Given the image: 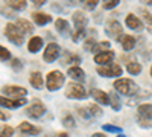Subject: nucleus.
Returning a JSON list of instances; mask_svg holds the SVG:
<instances>
[{
  "label": "nucleus",
  "instance_id": "f257e3e1",
  "mask_svg": "<svg viewBox=\"0 0 152 137\" xmlns=\"http://www.w3.org/2000/svg\"><path fill=\"white\" fill-rule=\"evenodd\" d=\"M114 90L123 96H126V97H131L140 92L138 85L132 79H128V78H119L114 81Z\"/></svg>",
  "mask_w": 152,
  "mask_h": 137
},
{
  "label": "nucleus",
  "instance_id": "f03ea898",
  "mask_svg": "<svg viewBox=\"0 0 152 137\" xmlns=\"http://www.w3.org/2000/svg\"><path fill=\"white\" fill-rule=\"evenodd\" d=\"M137 123L142 128L152 127V104H140L137 107Z\"/></svg>",
  "mask_w": 152,
  "mask_h": 137
},
{
  "label": "nucleus",
  "instance_id": "7ed1b4c3",
  "mask_svg": "<svg viewBox=\"0 0 152 137\" xmlns=\"http://www.w3.org/2000/svg\"><path fill=\"white\" fill-rule=\"evenodd\" d=\"M64 81H66V76L62 75V72L52 70V72H49L47 76H46V89L49 92H56L64 85Z\"/></svg>",
  "mask_w": 152,
  "mask_h": 137
},
{
  "label": "nucleus",
  "instance_id": "20e7f679",
  "mask_svg": "<svg viewBox=\"0 0 152 137\" xmlns=\"http://www.w3.org/2000/svg\"><path fill=\"white\" fill-rule=\"evenodd\" d=\"M6 38L15 46H21L24 43V32L17 26V23H8L5 28Z\"/></svg>",
  "mask_w": 152,
  "mask_h": 137
},
{
  "label": "nucleus",
  "instance_id": "39448f33",
  "mask_svg": "<svg viewBox=\"0 0 152 137\" xmlns=\"http://www.w3.org/2000/svg\"><path fill=\"white\" fill-rule=\"evenodd\" d=\"M64 95L67 99H85L87 97V92L84 89V85L79 82H69Z\"/></svg>",
  "mask_w": 152,
  "mask_h": 137
},
{
  "label": "nucleus",
  "instance_id": "423d86ee",
  "mask_svg": "<svg viewBox=\"0 0 152 137\" xmlns=\"http://www.w3.org/2000/svg\"><path fill=\"white\" fill-rule=\"evenodd\" d=\"M96 72L99 76H104V78H117L123 73L122 67L119 64H114V63L107 64V66H99L96 69Z\"/></svg>",
  "mask_w": 152,
  "mask_h": 137
},
{
  "label": "nucleus",
  "instance_id": "0eeeda50",
  "mask_svg": "<svg viewBox=\"0 0 152 137\" xmlns=\"http://www.w3.org/2000/svg\"><path fill=\"white\" fill-rule=\"evenodd\" d=\"M105 32H107V35H110L116 41H120L123 37V28L117 20H108L105 24Z\"/></svg>",
  "mask_w": 152,
  "mask_h": 137
},
{
  "label": "nucleus",
  "instance_id": "6e6552de",
  "mask_svg": "<svg viewBox=\"0 0 152 137\" xmlns=\"http://www.w3.org/2000/svg\"><path fill=\"white\" fill-rule=\"evenodd\" d=\"M61 55V46L56 43H49L47 47L44 49V53H43V59L46 63H53L56 61Z\"/></svg>",
  "mask_w": 152,
  "mask_h": 137
},
{
  "label": "nucleus",
  "instance_id": "1a4fd4ad",
  "mask_svg": "<svg viewBox=\"0 0 152 137\" xmlns=\"http://www.w3.org/2000/svg\"><path fill=\"white\" fill-rule=\"evenodd\" d=\"M2 93L6 97L17 99V97H24L28 95V90L24 89V87H20V85H5L2 89Z\"/></svg>",
  "mask_w": 152,
  "mask_h": 137
},
{
  "label": "nucleus",
  "instance_id": "9d476101",
  "mask_svg": "<svg viewBox=\"0 0 152 137\" xmlns=\"http://www.w3.org/2000/svg\"><path fill=\"white\" fill-rule=\"evenodd\" d=\"M0 104H2L3 108L15 110V108H18V107L26 105V104H28V99H26V97H17V99H12V97L2 96V97H0Z\"/></svg>",
  "mask_w": 152,
  "mask_h": 137
},
{
  "label": "nucleus",
  "instance_id": "9b49d317",
  "mask_svg": "<svg viewBox=\"0 0 152 137\" xmlns=\"http://www.w3.org/2000/svg\"><path fill=\"white\" fill-rule=\"evenodd\" d=\"M44 113H46V107H44V104L40 102V101L32 102V104L26 108V114H28L29 117H32V119H40Z\"/></svg>",
  "mask_w": 152,
  "mask_h": 137
},
{
  "label": "nucleus",
  "instance_id": "f8f14e48",
  "mask_svg": "<svg viewBox=\"0 0 152 137\" xmlns=\"http://www.w3.org/2000/svg\"><path fill=\"white\" fill-rule=\"evenodd\" d=\"M116 53L113 51H105V52H99L94 55V63L99 64V66H107V64H111Z\"/></svg>",
  "mask_w": 152,
  "mask_h": 137
},
{
  "label": "nucleus",
  "instance_id": "ddd939ff",
  "mask_svg": "<svg viewBox=\"0 0 152 137\" xmlns=\"http://www.w3.org/2000/svg\"><path fill=\"white\" fill-rule=\"evenodd\" d=\"M32 20L38 26H46V24L52 23V15L46 14V12H41V11H35V12H32Z\"/></svg>",
  "mask_w": 152,
  "mask_h": 137
},
{
  "label": "nucleus",
  "instance_id": "4468645a",
  "mask_svg": "<svg viewBox=\"0 0 152 137\" xmlns=\"http://www.w3.org/2000/svg\"><path fill=\"white\" fill-rule=\"evenodd\" d=\"M91 97L94 99L96 102H99L100 105H108L110 104V93H105L104 90H99V89H91L90 90Z\"/></svg>",
  "mask_w": 152,
  "mask_h": 137
},
{
  "label": "nucleus",
  "instance_id": "2eb2a0df",
  "mask_svg": "<svg viewBox=\"0 0 152 137\" xmlns=\"http://www.w3.org/2000/svg\"><path fill=\"white\" fill-rule=\"evenodd\" d=\"M72 20H73V24L76 29H85L87 23H88V18H87L84 11H76L72 17Z\"/></svg>",
  "mask_w": 152,
  "mask_h": 137
},
{
  "label": "nucleus",
  "instance_id": "dca6fc26",
  "mask_svg": "<svg viewBox=\"0 0 152 137\" xmlns=\"http://www.w3.org/2000/svg\"><path fill=\"white\" fill-rule=\"evenodd\" d=\"M18 130L21 134H26V136H38L41 133V128L40 127H35L29 122H21L18 125Z\"/></svg>",
  "mask_w": 152,
  "mask_h": 137
},
{
  "label": "nucleus",
  "instance_id": "f3484780",
  "mask_svg": "<svg viewBox=\"0 0 152 137\" xmlns=\"http://www.w3.org/2000/svg\"><path fill=\"white\" fill-rule=\"evenodd\" d=\"M61 63L64 64V66H70V67H73V66H79L81 64V56L79 55H76V53H72V52H64L62 53V59H61Z\"/></svg>",
  "mask_w": 152,
  "mask_h": 137
},
{
  "label": "nucleus",
  "instance_id": "a211bd4d",
  "mask_svg": "<svg viewBox=\"0 0 152 137\" xmlns=\"http://www.w3.org/2000/svg\"><path fill=\"white\" fill-rule=\"evenodd\" d=\"M55 29L58 34H61L62 37H70L72 31H70V24L67 23V20L64 18H56L55 20Z\"/></svg>",
  "mask_w": 152,
  "mask_h": 137
},
{
  "label": "nucleus",
  "instance_id": "6ab92c4d",
  "mask_svg": "<svg viewBox=\"0 0 152 137\" xmlns=\"http://www.w3.org/2000/svg\"><path fill=\"white\" fill-rule=\"evenodd\" d=\"M125 23H126V26H128L129 29H132V31H142L143 29V21L138 18L137 15H134V14H128V15H126Z\"/></svg>",
  "mask_w": 152,
  "mask_h": 137
},
{
  "label": "nucleus",
  "instance_id": "aec40b11",
  "mask_svg": "<svg viewBox=\"0 0 152 137\" xmlns=\"http://www.w3.org/2000/svg\"><path fill=\"white\" fill-rule=\"evenodd\" d=\"M43 44H44V41H43L41 37L35 35V37H32V38L29 40V43H28V51L31 53H38L43 49Z\"/></svg>",
  "mask_w": 152,
  "mask_h": 137
},
{
  "label": "nucleus",
  "instance_id": "412c9836",
  "mask_svg": "<svg viewBox=\"0 0 152 137\" xmlns=\"http://www.w3.org/2000/svg\"><path fill=\"white\" fill-rule=\"evenodd\" d=\"M67 75L75 81V82H82L84 78H85V72L79 67V66H73V67H69L67 70Z\"/></svg>",
  "mask_w": 152,
  "mask_h": 137
},
{
  "label": "nucleus",
  "instance_id": "4be33fe9",
  "mask_svg": "<svg viewBox=\"0 0 152 137\" xmlns=\"http://www.w3.org/2000/svg\"><path fill=\"white\" fill-rule=\"evenodd\" d=\"M29 82H31V85L34 87L35 90H41L43 85H46L44 81H43V75L40 72H32L29 75Z\"/></svg>",
  "mask_w": 152,
  "mask_h": 137
},
{
  "label": "nucleus",
  "instance_id": "5701e85b",
  "mask_svg": "<svg viewBox=\"0 0 152 137\" xmlns=\"http://www.w3.org/2000/svg\"><path fill=\"white\" fill-rule=\"evenodd\" d=\"M120 44H122V49L126 52L132 51V49L135 47V38L132 35H123L122 40H120Z\"/></svg>",
  "mask_w": 152,
  "mask_h": 137
},
{
  "label": "nucleus",
  "instance_id": "b1692460",
  "mask_svg": "<svg viewBox=\"0 0 152 137\" xmlns=\"http://www.w3.org/2000/svg\"><path fill=\"white\" fill-rule=\"evenodd\" d=\"M110 104H111V108L114 111H120L122 110V101H120V96L117 95L116 90L110 93Z\"/></svg>",
  "mask_w": 152,
  "mask_h": 137
},
{
  "label": "nucleus",
  "instance_id": "393cba45",
  "mask_svg": "<svg viewBox=\"0 0 152 137\" xmlns=\"http://www.w3.org/2000/svg\"><path fill=\"white\" fill-rule=\"evenodd\" d=\"M15 23H17V26H18L24 34H32V32H34V26H32V24H31L26 18H18Z\"/></svg>",
  "mask_w": 152,
  "mask_h": 137
},
{
  "label": "nucleus",
  "instance_id": "a878e982",
  "mask_svg": "<svg viewBox=\"0 0 152 137\" xmlns=\"http://www.w3.org/2000/svg\"><path fill=\"white\" fill-rule=\"evenodd\" d=\"M87 111H88V114H90V117H100L104 114V110L100 108L99 105H96V104L87 105Z\"/></svg>",
  "mask_w": 152,
  "mask_h": 137
},
{
  "label": "nucleus",
  "instance_id": "bb28decb",
  "mask_svg": "<svg viewBox=\"0 0 152 137\" xmlns=\"http://www.w3.org/2000/svg\"><path fill=\"white\" fill-rule=\"evenodd\" d=\"M8 5L14 11H24L26 6H28L26 0H8Z\"/></svg>",
  "mask_w": 152,
  "mask_h": 137
},
{
  "label": "nucleus",
  "instance_id": "cd10ccee",
  "mask_svg": "<svg viewBox=\"0 0 152 137\" xmlns=\"http://www.w3.org/2000/svg\"><path fill=\"white\" fill-rule=\"evenodd\" d=\"M126 70L131 75H140L142 73V64L137 63V61H129V63L126 64Z\"/></svg>",
  "mask_w": 152,
  "mask_h": 137
},
{
  "label": "nucleus",
  "instance_id": "c85d7f7f",
  "mask_svg": "<svg viewBox=\"0 0 152 137\" xmlns=\"http://www.w3.org/2000/svg\"><path fill=\"white\" fill-rule=\"evenodd\" d=\"M140 14L143 17V21L146 23V26H148V31L152 34V14L148 9H140Z\"/></svg>",
  "mask_w": 152,
  "mask_h": 137
},
{
  "label": "nucleus",
  "instance_id": "c756f323",
  "mask_svg": "<svg viewBox=\"0 0 152 137\" xmlns=\"http://www.w3.org/2000/svg\"><path fill=\"white\" fill-rule=\"evenodd\" d=\"M61 123H62V125H64L67 130H69V128H75V127H76V122H75L73 116H72V114H69V113L62 116V120H61Z\"/></svg>",
  "mask_w": 152,
  "mask_h": 137
},
{
  "label": "nucleus",
  "instance_id": "7c9ffc66",
  "mask_svg": "<svg viewBox=\"0 0 152 137\" xmlns=\"http://www.w3.org/2000/svg\"><path fill=\"white\" fill-rule=\"evenodd\" d=\"M96 40H94V37H88V38L85 40V43H84V49L87 52H93L94 51V47H96Z\"/></svg>",
  "mask_w": 152,
  "mask_h": 137
},
{
  "label": "nucleus",
  "instance_id": "2f4dec72",
  "mask_svg": "<svg viewBox=\"0 0 152 137\" xmlns=\"http://www.w3.org/2000/svg\"><path fill=\"white\" fill-rule=\"evenodd\" d=\"M97 3H99V0H81L82 8L87 9V11H93L97 6Z\"/></svg>",
  "mask_w": 152,
  "mask_h": 137
},
{
  "label": "nucleus",
  "instance_id": "473e14b6",
  "mask_svg": "<svg viewBox=\"0 0 152 137\" xmlns=\"http://www.w3.org/2000/svg\"><path fill=\"white\" fill-rule=\"evenodd\" d=\"M110 47H111V43L110 41H100V43L96 44L93 52H97V53L99 52H105V51H110Z\"/></svg>",
  "mask_w": 152,
  "mask_h": 137
},
{
  "label": "nucleus",
  "instance_id": "72a5a7b5",
  "mask_svg": "<svg viewBox=\"0 0 152 137\" xmlns=\"http://www.w3.org/2000/svg\"><path fill=\"white\" fill-rule=\"evenodd\" d=\"M120 3V0H102V9H114L117 5Z\"/></svg>",
  "mask_w": 152,
  "mask_h": 137
},
{
  "label": "nucleus",
  "instance_id": "f704fd0d",
  "mask_svg": "<svg viewBox=\"0 0 152 137\" xmlns=\"http://www.w3.org/2000/svg\"><path fill=\"white\" fill-rule=\"evenodd\" d=\"M84 38H85V29H76L75 34L72 35L73 43H79V41L84 40Z\"/></svg>",
  "mask_w": 152,
  "mask_h": 137
},
{
  "label": "nucleus",
  "instance_id": "c9c22d12",
  "mask_svg": "<svg viewBox=\"0 0 152 137\" xmlns=\"http://www.w3.org/2000/svg\"><path fill=\"white\" fill-rule=\"evenodd\" d=\"M102 130L105 133H117V134H122V128L120 127H116V125H111V123H105V125H102Z\"/></svg>",
  "mask_w": 152,
  "mask_h": 137
},
{
  "label": "nucleus",
  "instance_id": "e433bc0d",
  "mask_svg": "<svg viewBox=\"0 0 152 137\" xmlns=\"http://www.w3.org/2000/svg\"><path fill=\"white\" fill-rule=\"evenodd\" d=\"M0 58H2V61L3 63H6V61H11L12 58H11V53H9V51L5 47V46H0Z\"/></svg>",
  "mask_w": 152,
  "mask_h": 137
},
{
  "label": "nucleus",
  "instance_id": "4c0bfd02",
  "mask_svg": "<svg viewBox=\"0 0 152 137\" xmlns=\"http://www.w3.org/2000/svg\"><path fill=\"white\" fill-rule=\"evenodd\" d=\"M14 134V128L9 125H3L2 127V133H0V137H12Z\"/></svg>",
  "mask_w": 152,
  "mask_h": 137
},
{
  "label": "nucleus",
  "instance_id": "58836bf2",
  "mask_svg": "<svg viewBox=\"0 0 152 137\" xmlns=\"http://www.w3.org/2000/svg\"><path fill=\"white\" fill-rule=\"evenodd\" d=\"M11 67H12V70L20 72V70L23 69V63H21L18 58H12V59H11Z\"/></svg>",
  "mask_w": 152,
  "mask_h": 137
},
{
  "label": "nucleus",
  "instance_id": "ea45409f",
  "mask_svg": "<svg viewBox=\"0 0 152 137\" xmlns=\"http://www.w3.org/2000/svg\"><path fill=\"white\" fill-rule=\"evenodd\" d=\"M76 113H78L82 119L90 117V114H88V111H87V107H76Z\"/></svg>",
  "mask_w": 152,
  "mask_h": 137
},
{
  "label": "nucleus",
  "instance_id": "a19ab883",
  "mask_svg": "<svg viewBox=\"0 0 152 137\" xmlns=\"http://www.w3.org/2000/svg\"><path fill=\"white\" fill-rule=\"evenodd\" d=\"M2 15H3V17H6V18H14V17H15V12L3 6V8H2Z\"/></svg>",
  "mask_w": 152,
  "mask_h": 137
},
{
  "label": "nucleus",
  "instance_id": "79ce46f5",
  "mask_svg": "<svg viewBox=\"0 0 152 137\" xmlns=\"http://www.w3.org/2000/svg\"><path fill=\"white\" fill-rule=\"evenodd\" d=\"M62 2H64L67 6H76L79 3V0H62Z\"/></svg>",
  "mask_w": 152,
  "mask_h": 137
},
{
  "label": "nucleus",
  "instance_id": "37998d69",
  "mask_svg": "<svg viewBox=\"0 0 152 137\" xmlns=\"http://www.w3.org/2000/svg\"><path fill=\"white\" fill-rule=\"evenodd\" d=\"M31 2H32L35 6H43V5L47 2V0H31Z\"/></svg>",
  "mask_w": 152,
  "mask_h": 137
},
{
  "label": "nucleus",
  "instance_id": "c03bdc74",
  "mask_svg": "<svg viewBox=\"0 0 152 137\" xmlns=\"http://www.w3.org/2000/svg\"><path fill=\"white\" fill-rule=\"evenodd\" d=\"M52 9H53L55 12H64V11H62V8H61L58 3H52Z\"/></svg>",
  "mask_w": 152,
  "mask_h": 137
},
{
  "label": "nucleus",
  "instance_id": "a18cd8bd",
  "mask_svg": "<svg viewBox=\"0 0 152 137\" xmlns=\"http://www.w3.org/2000/svg\"><path fill=\"white\" fill-rule=\"evenodd\" d=\"M0 117H2V120H6V119H9V114L6 113L5 110H2V114H0Z\"/></svg>",
  "mask_w": 152,
  "mask_h": 137
},
{
  "label": "nucleus",
  "instance_id": "49530a36",
  "mask_svg": "<svg viewBox=\"0 0 152 137\" xmlns=\"http://www.w3.org/2000/svg\"><path fill=\"white\" fill-rule=\"evenodd\" d=\"M91 137H108V136H105L104 133H94Z\"/></svg>",
  "mask_w": 152,
  "mask_h": 137
},
{
  "label": "nucleus",
  "instance_id": "de8ad7c7",
  "mask_svg": "<svg viewBox=\"0 0 152 137\" xmlns=\"http://www.w3.org/2000/svg\"><path fill=\"white\" fill-rule=\"evenodd\" d=\"M142 2H143L145 5H148V6H151V8H152V0H142Z\"/></svg>",
  "mask_w": 152,
  "mask_h": 137
},
{
  "label": "nucleus",
  "instance_id": "09e8293b",
  "mask_svg": "<svg viewBox=\"0 0 152 137\" xmlns=\"http://www.w3.org/2000/svg\"><path fill=\"white\" fill-rule=\"evenodd\" d=\"M58 137H69V134H67V133H59Z\"/></svg>",
  "mask_w": 152,
  "mask_h": 137
},
{
  "label": "nucleus",
  "instance_id": "8fccbe9b",
  "mask_svg": "<svg viewBox=\"0 0 152 137\" xmlns=\"http://www.w3.org/2000/svg\"><path fill=\"white\" fill-rule=\"evenodd\" d=\"M117 137H126V136H125V134H123V133H122V134H119V136H117Z\"/></svg>",
  "mask_w": 152,
  "mask_h": 137
},
{
  "label": "nucleus",
  "instance_id": "3c124183",
  "mask_svg": "<svg viewBox=\"0 0 152 137\" xmlns=\"http://www.w3.org/2000/svg\"><path fill=\"white\" fill-rule=\"evenodd\" d=\"M151 78H152V66H151Z\"/></svg>",
  "mask_w": 152,
  "mask_h": 137
}]
</instances>
